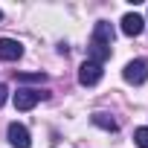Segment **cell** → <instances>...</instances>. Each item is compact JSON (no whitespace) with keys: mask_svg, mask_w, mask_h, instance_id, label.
Masks as SVG:
<instances>
[{"mask_svg":"<svg viewBox=\"0 0 148 148\" xmlns=\"http://www.w3.org/2000/svg\"><path fill=\"white\" fill-rule=\"evenodd\" d=\"M122 76H125L128 84H145V79H148V64H145L142 58H134V61L125 64Z\"/></svg>","mask_w":148,"mask_h":148,"instance_id":"1","label":"cell"},{"mask_svg":"<svg viewBox=\"0 0 148 148\" xmlns=\"http://www.w3.org/2000/svg\"><path fill=\"white\" fill-rule=\"evenodd\" d=\"M41 99H47V93H41V90H29V87H21L18 93H15V108L18 110H32Z\"/></svg>","mask_w":148,"mask_h":148,"instance_id":"2","label":"cell"},{"mask_svg":"<svg viewBox=\"0 0 148 148\" xmlns=\"http://www.w3.org/2000/svg\"><path fill=\"white\" fill-rule=\"evenodd\" d=\"M79 82H82L84 87H93V84H99V82H102V64L84 61V64L79 67Z\"/></svg>","mask_w":148,"mask_h":148,"instance_id":"3","label":"cell"},{"mask_svg":"<svg viewBox=\"0 0 148 148\" xmlns=\"http://www.w3.org/2000/svg\"><path fill=\"white\" fill-rule=\"evenodd\" d=\"M9 142H12L15 148H29V145H32V139H29V131H26V125H21V122H12V125H9Z\"/></svg>","mask_w":148,"mask_h":148,"instance_id":"4","label":"cell"},{"mask_svg":"<svg viewBox=\"0 0 148 148\" xmlns=\"http://www.w3.org/2000/svg\"><path fill=\"white\" fill-rule=\"evenodd\" d=\"M21 55H23L21 41H15V38H0V58H3V61H18Z\"/></svg>","mask_w":148,"mask_h":148,"instance_id":"5","label":"cell"},{"mask_svg":"<svg viewBox=\"0 0 148 148\" xmlns=\"http://www.w3.org/2000/svg\"><path fill=\"white\" fill-rule=\"evenodd\" d=\"M142 29H145V21H142V15H136V12H128V15L122 18V32H125L128 38H136Z\"/></svg>","mask_w":148,"mask_h":148,"instance_id":"6","label":"cell"},{"mask_svg":"<svg viewBox=\"0 0 148 148\" xmlns=\"http://www.w3.org/2000/svg\"><path fill=\"white\" fill-rule=\"evenodd\" d=\"M93 41H99V44L110 47V44H113V26H110L108 21H99V23L93 26Z\"/></svg>","mask_w":148,"mask_h":148,"instance_id":"7","label":"cell"},{"mask_svg":"<svg viewBox=\"0 0 148 148\" xmlns=\"http://www.w3.org/2000/svg\"><path fill=\"white\" fill-rule=\"evenodd\" d=\"M87 61H93V64H102V61H108L110 58V47H105V44H99V41H93L90 38V47H87Z\"/></svg>","mask_w":148,"mask_h":148,"instance_id":"8","label":"cell"},{"mask_svg":"<svg viewBox=\"0 0 148 148\" xmlns=\"http://www.w3.org/2000/svg\"><path fill=\"white\" fill-rule=\"evenodd\" d=\"M93 125H99V128H105V131H116V128H119L116 119L108 116V113H93Z\"/></svg>","mask_w":148,"mask_h":148,"instance_id":"9","label":"cell"},{"mask_svg":"<svg viewBox=\"0 0 148 148\" xmlns=\"http://www.w3.org/2000/svg\"><path fill=\"white\" fill-rule=\"evenodd\" d=\"M134 142H136L139 148H148V128H136V131H134Z\"/></svg>","mask_w":148,"mask_h":148,"instance_id":"10","label":"cell"},{"mask_svg":"<svg viewBox=\"0 0 148 148\" xmlns=\"http://www.w3.org/2000/svg\"><path fill=\"white\" fill-rule=\"evenodd\" d=\"M18 82H44V73H18Z\"/></svg>","mask_w":148,"mask_h":148,"instance_id":"11","label":"cell"},{"mask_svg":"<svg viewBox=\"0 0 148 148\" xmlns=\"http://www.w3.org/2000/svg\"><path fill=\"white\" fill-rule=\"evenodd\" d=\"M6 96H9V87H6V84H0V105L6 102Z\"/></svg>","mask_w":148,"mask_h":148,"instance_id":"12","label":"cell"},{"mask_svg":"<svg viewBox=\"0 0 148 148\" xmlns=\"http://www.w3.org/2000/svg\"><path fill=\"white\" fill-rule=\"evenodd\" d=\"M0 21H3V12H0Z\"/></svg>","mask_w":148,"mask_h":148,"instance_id":"13","label":"cell"}]
</instances>
